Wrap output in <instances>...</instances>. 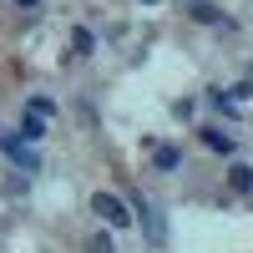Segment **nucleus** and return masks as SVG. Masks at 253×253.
<instances>
[{
    "label": "nucleus",
    "instance_id": "nucleus-7",
    "mask_svg": "<svg viewBox=\"0 0 253 253\" xmlns=\"http://www.w3.org/2000/svg\"><path fill=\"white\" fill-rule=\"evenodd\" d=\"M71 51H76V56H91V51H96V36H91L86 26H76V31H71Z\"/></svg>",
    "mask_w": 253,
    "mask_h": 253
},
{
    "label": "nucleus",
    "instance_id": "nucleus-12",
    "mask_svg": "<svg viewBox=\"0 0 253 253\" xmlns=\"http://www.w3.org/2000/svg\"><path fill=\"white\" fill-rule=\"evenodd\" d=\"M193 5H198V0H193Z\"/></svg>",
    "mask_w": 253,
    "mask_h": 253
},
{
    "label": "nucleus",
    "instance_id": "nucleus-1",
    "mask_svg": "<svg viewBox=\"0 0 253 253\" xmlns=\"http://www.w3.org/2000/svg\"><path fill=\"white\" fill-rule=\"evenodd\" d=\"M91 213L107 223V228H132V208H126L117 193H96L91 198Z\"/></svg>",
    "mask_w": 253,
    "mask_h": 253
},
{
    "label": "nucleus",
    "instance_id": "nucleus-9",
    "mask_svg": "<svg viewBox=\"0 0 253 253\" xmlns=\"http://www.w3.org/2000/svg\"><path fill=\"white\" fill-rule=\"evenodd\" d=\"M86 253H117V248H112V243H107V238H101V233H96V238H91V248H86Z\"/></svg>",
    "mask_w": 253,
    "mask_h": 253
},
{
    "label": "nucleus",
    "instance_id": "nucleus-11",
    "mask_svg": "<svg viewBox=\"0 0 253 253\" xmlns=\"http://www.w3.org/2000/svg\"><path fill=\"white\" fill-rule=\"evenodd\" d=\"M142 5H162V0H142Z\"/></svg>",
    "mask_w": 253,
    "mask_h": 253
},
{
    "label": "nucleus",
    "instance_id": "nucleus-4",
    "mask_svg": "<svg viewBox=\"0 0 253 253\" xmlns=\"http://www.w3.org/2000/svg\"><path fill=\"white\" fill-rule=\"evenodd\" d=\"M228 187H233V193H243V198H248V193H253V167H248V162H238L233 172H228Z\"/></svg>",
    "mask_w": 253,
    "mask_h": 253
},
{
    "label": "nucleus",
    "instance_id": "nucleus-6",
    "mask_svg": "<svg viewBox=\"0 0 253 253\" xmlns=\"http://www.w3.org/2000/svg\"><path fill=\"white\" fill-rule=\"evenodd\" d=\"M203 142L213 147V152H233V137H228L223 126H203Z\"/></svg>",
    "mask_w": 253,
    "mask_h": 253
},
{
    "label": "nucleus",
    "instance_id": "nucleus-8",
    "mask_svg": "<svg viewBox=\"0 0 253 253\" xmlns=\"http://www.w3.org/2000/svg\"><path fill=\"white\" fill-rule=\"evenodd\" d=\"M193 20L213 26V20H223V10H218V5H208V0H198V5H193Z\"/></svg>",
    "mask_w": 253,
    "mask_h": 253
},
{
    "label": "nucleus",
    "instance_id": "nucleus-3",
    "mask_svg": "<svg viewBox=\"0 0 253 253\" xmlns=\"http://www.w3.org/2000/svg\"><path fill=\"white\" fill-rule=\"evenodd\" d=\"M177 162H182L177 147H167V142H162V147H152V167H157V172H172Z\"/></svg>",
    "mask_w": 253,
    "mask_h": 253
},
{
    "label": "nucleus",
    "instance_id": "nucleus-5",
    "mask_svg": "<svg viewBox=\"0 0 253 253\" xmlns=\"http://www.w3.org/2000/svg\"><path fill=\"white\" fill-rule=\"evenodd\" d=\"M0 147H5V152H10L20 167H26V172H36V157H31V152H26V147H20L15 137H5V132H0Z\"/></svg>",
    "mask_w": 253,
    "mask_h": 253
},
{
    "label": "nucleus",
    "instance_id": "nucleus-2",
    "mask_svg": "<svg viewBox=\"0 0 253 253\" xmlns=\"http://www.w3.org/2000/svg\"><path fill=\"white\" fill-rule=\"evenodd\" d=\"M41 137H46V117L26 107V122H20V142H41Z\"/></svg>",
    "mask_w": 253,
    "mask_h": 253
},
{
    "label": "nucleus",
    "instance_id": "nucleus-10",
    "mask_svg": "<svg viewBox=\"0 0 253 253\" xmlns=\"http://www.w3.org/2000/svg\"><path fill=\"white\" fill-rule=\"evenodd\" d=\"M15 5H20V10H36V5H41V0H15Z\"/></svg>",
    "mask_w": 253,
    "mask_h": 253
}]
</instances>
